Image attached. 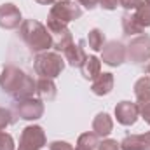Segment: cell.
Here are the masks:
<instances>
[{"label": "cell", "instance_id": "6da1fadb", "mask_svg": "<svg viewBox=\"0 0 150 150\" xmlns=\"http://www.w3.org/2000/svg\"><path fill=\"white\" fill-rule=\"evenodd\" d=\"M0 87L4 93L12 96L16 101L33 98L35 94V80L12 65L4 68V72L0 75Z\"/></svg>", "mask_w": 150, "mask_h": 150}, {"label": "cell", "instance_id": "7a4b0ae2", "mask_svg": "<svg viewBox=\"0 0 150 150\" xmlns=\"http://www.w3.org/2000/svg\"><path fill=\"white\" fill-rule=\"evenodd\" d=\"M19 37L28 45L32 52H45L49 47H52V37L42 23L35 19H25L19 26Z\"/></svg>", "mask_w": 150, "mask_h": 150}, {"label": "cell", "instance_id": "3957f363", "mask_svg": "<svg viewBox=\"0 0 150 150\" xmlns=\"http://www.w3.org/2000/svg\"><path fill=\"white\" fill-rule=\"evenodd\" d=\"M35 72L40 77L45 79H54L63 72L65 68V59L58 52H38L35 58Z\"/></svg>", "mask_w": 150, "mask_h": 150}, {"label": "cell", "instance_id": "277c9868", "mask_svg": "<svg viewBox=\"0 0 150 150\" xmlns=\"http://www.w3.org/2000/svg\"><path fill=\"white\" fill-rule=\"evenodd\" d=\"M82 16V9L80 5L74 2V0H61V2H56L51 11H49V18L52 19H58L59 23L63 25H68L70 21L79 19Z\"/></svg>", "mask_w": 150, "mask_h": 150}, {"label": "cell", "instance_id": "5b68a950", "mask_svg": "<svg viewBox=\"0 0 150 150\" xmlns=\"http://www.w3.org/2000/svg\"><path fill=\"white\" fill-rule=\"evenodd\" d=\"M126 58L133 63H143L150 59V37L149 35H140L133 38L129 45L126 47Z\"/></svg>", "mask_w": 150, "mask_h": 150}, {"label": "cell", "instance_id": "8992f818", "mask_svg": "<svg viewBox=\"0 0 150 150\" xmlns=\"http://www.w3.org/2000/svg\"><path fill=\"white\" fill-rule=\"evenodd\" d=\"M45 145V134L40 126H28L21 133L19 147L26 150H40Z\"/></svg>", "mask_w": 150, "mask_h": 150}, {"label": "cell", "instance_id": "52a82bcc", "mask_svg": "<svg viewBox=\"0 0 150 150\" xmlns=\"http://www.w3.org/2000/svg\"><path fill=\"white\" fill-rule=\"evenodd\" d=\"M101 59H103V63H107L110 67L122 65L124 59H126V45L122 42H119V40L108 42L101 49Z\"/></svg>", "mask_w": 150, "mask_h": 150}, {"label": "cell", "instance_id": "ba28073f", "mask_svg": "<svg viewBox=\"0 0 150 150\" xmlns=\"http://www.w3.org/2000/svg\"><path fill=\"white\" fill-rule=\"evenodd\" d=\"M16 113L21 119H26V120L40 119L42 113H44V103H42V100H33V98L19 100L16 103Z\"/></svg>", "mask_w": 150, "mask_h": 150}, {"label": "cell", "instance_id": "9c48e42d", "mask_svg": "<svg viewBox=\"0 0 150 150\" xmlns=\"http://www.w3.org/2000/svg\"><path fill=\"white\" fill-rule=\"evenodd\" d=\"M21 12L14 4L0 5V28L4 30H16L21 26Z\"/></svg>", "mask_w": 150, "mask_h": 150}, {"label": "cell", "instance_id": "30bf717a", "mask_svg": "<svg viewBox=\"0 0 150 150\" xmlns=\"http://www.w3.org/2000/svg\"><path fill=\"white\" fill-rule=\"evenodd\" d=\"M115 117H117L119 124H122V126H133L136 122V119L140 117V108H138L136 103L120 101L115 107Z\"/></svg>", "mask_w": 150, "mask_h": 150}, {"label": "cell", "instance_id": "8fae6325", "mask_svg": "<svg viewBox=\"0 0 150 150\" xmlns=\"http://www.w3.org/2000/svg\"><path fill=\"white\" fill-rule=\"evenodd\" d=\"M120 150H150V133L126 136L120 143Z\"/></svg>", "mask_w": 150, "mask_h": 150}, {"label": "cell", "instance_id": "7c38bea8", "mask_svg": "<svg viewBox=\"0 0 150 150\" xmlns=\"http://www.w3.org/2000/svg\"><path fill=\"white\" fill-rule=\"evenodd\" d=\"M84 45H86V40H80L77 45L72 44L65 52H63V56H65V61H68V65H72V67H82V63L86 61V58H87V54H86V51H84Z\"/></svg>", "mask_w": 150, "mask_h": 150}, {"label": "cell", "instance_id": "4fadbf2b", "mask_svg": "<svg viewBox=\"0 0 150 150\" xmlns=\"http://www.w3.org/2000/svg\"><path fill=\"white\" fill-rule=\"evenodd\" d=\"M35 94L42 101H52L56 98V84L52 82V79L40 77L35 80Z\"/></svg>", "mask_w": 150, "mask_h": 150}, {"label": "cell", "instance_id": "5bb4252c", "mask_svg": "<svg viewBox=\"0 0 150 150\" xmlns=\"http://www.w3.org/2000/svg\"><path fill=\"white\" fill-rule=\"evenodd\" d=\"M91 89L96 96H105L113 89V75L112 74H100L91 84Z\"/></svg>", "mask_w": 150, "mask_h": 150}, {"label": "cell", "instance_id": "9a60e30c", "mask_svg": "<svg viewBox=\"0 0 150 150\" xmlns=\"http://www.w3.org/2000/svg\"><path fill=\"white\" fill-rule=\"evenodd\" d=\"M112 127H113L112 119H110L108 113H105V112L98 113V115L94 117V120H93V133L98 134L100 138L108 136V134L112 133Z\"/></svg>", "mask_w": 150, "mask_h": 150}, {"label": "cell", "instance_id": "2e32d148", "mask_svg": "<svg viewBox=\"0 0 150 150\" xmlns=\"http://www.w3.org/2000/svg\"><path fill=\"white\" fill-rule=\"evenodd\" d=\"M80 72L84 75V79L94 80L98 75L101 74V61H100L96 56H87L86 61H84L82 67H80Z\"/></svg>", "mask_w": 150, "mask_h": 150}, {"label": "cell", "instance_id": "e0dca14e", "mask_svg": "<svg viewBox=\"0 0 150 150\" xmlns=\"http://www.w3.org/2000/svg\"><path fill=\"white\" fill-rule=\"evenodd\" d=\"M51 37H52V47H54L56 51H61V52H65V51L74 44L72 32H70L68 28H65L63 32L54 33V35H51Z\"/></svg>", "mask_w": 150, "mask_h": 150}, {"label": "cell", "instance_id": "ac0fdd59", "mask_svg": "<svg viewBox=\"0 0 150 150\" xmlns=\"http://www.w3.org/2000/svg\"><path fill=\"white\" fill-rule=\"evenodd\" d=\"M134 96L140 103H150V77H142L134 84Z\"/></svg>", "mask_w": 150, "mask_h": 150}, {"label": "cell", "instance_id": "d6986e66", "mask_svg": "<svg viewBox=\"0 0 150 150\" xmlns=\"http://www.w3.org/2000/svg\"><path fill=\"white\" fill-rule=\"evenodd\" d=\"M100 136L94 133H84L79 136L77 142V150H98L100 147Z\"/></svg>", "mask_w": 150, "mask_h": 150}, {"label": "cell", "instance_id": "ffe728a7", "mask_svg": "<svg viewBox=\"0 0 150 150\" xmlns=\"http://www.w3.org/2000/svg\"><path fill=\"white\" fill-rule=\"evenodd\" d=\"M122 30H124L126 35H136V33H142L143 32V28L136 23L134 16L129 14V12H126L122 16Z\"/></svg>", "mask_w": 150, "mask_h": 150}, {"label": "cell", "instance_id": "44dd1931", "mask_svg": "<svg viewBox=\"0 0 150 150\" xmlns=\"http://www.w3.org/2000/svg\"><path fill=\"white\" fill-rule=\"evenodd\" d=\"M87 42H89V47L93 51H101L103 45H105V35L100 28H93L89 32V37H87Z\"/></svg>", "mask_w": 150, "mask_h": 150}, {"label": "cell", "instance_id": "7402d4cb", "mask_svg": "<svg viewBox=\"0 0 150 150\" xmlns=\"http://www.w3.org/2000/svg\"><path fill=\"white\" fill-rule=\"evenodd\" d=\"M136 23L142 26V28H147L150 26V5L149 4H143L140 9H136V12L133 14Z\"/></svg>", "mask_w": 150, "mask_h": 150}, {"label": "cell", "instance_id": "603a6c76", "mask_svg": "<svg viewBox=\"0 0 150 150\" xmlns=\"http://www.w3.org/2000/svg\"><path fill=\"white\" fill-rule=\"evenodd\" d=\"M12 122H14V117H12L11 110L0 107V131H4V129H5L7 126H11Z\"/></svg>", "mask_w": 150, "mask_h": 150}, {"label": "cell", "instance_id": "cb8c5ba5", "mask_svg": "<svg viewBox=\"0 0 150 150\" xmlns=\"http://www.w3.org/2000/svg\"><path fill=\"white\" fill-rule=\"evenodd\" d=\"M0 150H14V140L11 134L0 131Z\"/></svg>", "mask_w": 150, "mask_h": 150}, {"label": "cell", "instance_id": "d4e9b609", "mask_svg": "<svg viewBox=\"0 0 150 150\" xmlns=\"http://www.w3.org/2000/svg\"><path fill=\"white\" fill-rule=\"evenodd\" d=\"M145 4V0H119V5H122L124 9H131V11H136V9H140L142 5Z\"/></svg>", "mask_w": 150, "mask_h": 150}, {"label": "cell", "instance_id": "484cf974", "mask_svg": "<svg viewBox=\"0 0 150 150\" xmlns=\"http://www.w3.org/2000/svg\"><path fill=\"white\" fill-rule=\"evenodd\" d=\"M98 150H120V143H117L115 140H105L100 143Z\"/></svg>", "mask_w": 150, "mask_h": 150}, {"label": "cell", "instance_id": "4316f807", "mask_svg": "<svg viewBox=\"0 0 150 150\" xmlns=\"http://www.w3.org/2000/svg\"><path fill=\"white\" fill-rule=\"evenodd\" d=\"M49 150H75V149L67 142H52L49 145Z\"/></svg>", "mask_w": 150, "mask_h": 150}, {"label": "cell", "instance_id": "83f0119b", "mask_svg": "<svg viewBox=\"0 0 150 150\" xmlns=\"http://www.w3.org/2000/svg\"><path fill=\"white\" fill-rule=\"evenodd\" d=\"M138 108H140V115L145 119V122L150 124V103H140Z\"/></svg>", "mask_w": 150, "mask_h": 150}, {"label": "cell", "instance_id": "f1b7e54d", "mask_svg": "<svg viewBox=\"0 0 150 150\" xmlns=\"http://www.w3.org/2000/svg\"><path fill=\"white\" fill-rule=\"evenodd\" d=\"M98 4H100L103 9H107V11H113V9H117L119 0H98Z\"/></svg>", "mask_w": 150, "mask_h": 150}, {"label": "cell", "instance_id": "f546056e", "mask_svg": "<svg viewBox=\"0 0 150 150\" xmlns=\"http://www.w3.org/2000/svg\"><path fill=\"white\" fill-rule=\"evenodd\" d=\"M79 5H84L86 9H94L98 5V0H77Z\"/></svg>", "mask_w": 150, "mask_h": 150}, {"label": "cell", "instance_id": "4dcf8cb0", "mask_svg": "<svg viewBox=\"0 0 150 150\" xmlns=\"http://www.w3.org/2000/svg\"><path fill=\"white\" fill-rule=\"evenodd\" d=\"M38 4H42V5H54L56 2H61V0H35Z\"/></svg>", "mask_w": 150, "mask_h": 150}, {"label": "cell", "instance_id": "1f68e13d", "mask_svg": "<svg viewBox=\"0 0 150 150\" xmlns=\"http://www.w3.org/2000/svg\"><path fill=\"white\" fill-rule=\"evenodd\" d=\"M145 72H147V75H149V77H150V63H149V65H147V68H145Z\"/></svg>", "mask_w": 150, "mask_h": 150}, {"label": "cell", "instance_id": "d6a6232c", "mask_svg": "<svg viewBox=\"0 0 150 150\" xmlns=\"http://www.w3.org/2000/svg\"><path fill=\"white\" fill-rule=\"evenodd\" d=\"M145 4H149V5H150V0H145Z\"/></svg>", "mask_w": 150, "mask_h": 150}, {"label": "cell", "instance_id": "836d02e7", "mask_svg": "<svg viewBox=\"0 0 150 150\" xmlns=\"http://www.w3.org/2000/svg\"><path fill=\"white\" fill-rule=\"evenodd\" d=\"M18 150H26V149H21V147H19V149H18Z\"/></svg>", "mask_w": 150, "mask_h": 150}, {"label": "cell", "instance_id": "e575fe53", "mask_svg": "<svg viewBox=\"0 0 150 150\" xmlns=\"http://www.w3.org/2000/svg\"><path fill=\"white\" fill-rule=\"evenodd\" d=\"M75 150H77V149H75Z\"/></svg>", "mask_w": 150, "mask_h": 150}]
</instances>
